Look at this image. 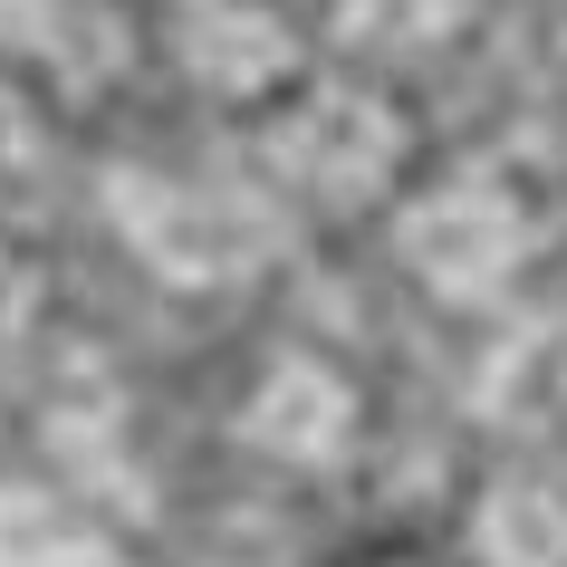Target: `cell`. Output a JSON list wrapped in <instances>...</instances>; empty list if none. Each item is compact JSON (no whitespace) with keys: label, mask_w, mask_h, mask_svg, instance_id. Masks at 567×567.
<instances>
[{"label":"cell","mask_w":567,"mask_h":567,"mask_svg":"<svg viewBox=\"0 0 567 567\" xmlns=\"http://www.w3.org/2000/svg\"><path fill=\"white\" fill-rule=\"evenodd\" d=\"M404 260L452 299H481V289H501L519 269V212L491 183H443V193H423L404 212Z\"/></svg>","instance_id":"6da1fadb"},{"label":"cell","mask_w":567,"mask_h":567,"mask_svg":"<svg viewBox=\"0 0 567 567\" xmlns=\"http://www.w3.org/2000/svg\"><path fill=\"white\" fill-rule=\"evenodd\" d=\"M394 154H404L394 106H375V96H357V87H328V96H308L299 116H289V174H299L308 193H328V203L385 193Z\"/></svg>","instance_id":"7a4b0ae2"},{"label":"cell","mask_w":567,"mask_h":567,"mask_svg":"<svg viewBox=\"0 0 567 567\" xmlns=\"http://www.w3.org/2000/svg\"><path fill=\"white\" fill-rule=\"evenodd\" d=\"M250 433H260L269 452H289V462H328V452L357 433V394H347V375L289 357V365H269V375H260Z\"/></svg>","instance_id":"3957f363"},{"label":"cell","mask_w":567,"mask_h":567,"mask_svg":"<svg viewBox=\"0 0 567 567\" xmlns=\"http://www.w3.org/2000/svg\"><path fill=\"white\" fill-rule=\"evenodd\" d=\"M481 567H567V501L538 481H501L472 519Z\"/></svg>","instance_id":"277c9868"},{"label":"cell","mask_w":567,"mask_h":567,"mask_svg":"<svg viewBox=\"0 0 567 567\" xmlns=\"http://www.w3.org/2000/svg\"><path fill=\"white\" fill-rule=\"evenodd\" d=\"M289 59H299V39L279 30L269 10H212L203 30H193V68H203L221 96H250V87H269V78H289Z\"/></svg>","instance_id":"5b68a950"}]
</instances>
